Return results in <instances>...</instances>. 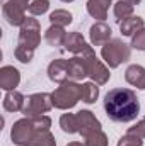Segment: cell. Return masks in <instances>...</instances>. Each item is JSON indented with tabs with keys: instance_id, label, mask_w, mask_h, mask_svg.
Wrapping results in <instances>:
<instances>
[{
	"instance_id": "obj_1",
	"label": "cell",
	"mask_w": 145,
	"mask_h": 146,
	"mask_svg": "<svg viewBox=\"0 0 145 146\" xmlns=\"http://www.w3.org/2000/svg\"><path fill=\"white\" fill-rule=\"evenodd\" d=\"M104 110L114 122H132L140 112V102L130 88H113L104 95Z\"/></svg>"
},
{
	"instance_id": "obj_2",
	"label": "cell",
	"mask_w": 145,
	"mask_h": 146,
	"mask_svg": "<svg viewBox=\"0 0 145 146\" xmlns=\"http://www.w3.org/2000/svg\"><path fill=\"white\" fill-rule=\"evenodd\" d=\"M51 100H53L55 109H73L79 104V100H82V85H79L73 80H67L60 83V87L55 88V92H51Z\"/></svg>"
},
{
	"instance_id": "obj_3",
	"label": "cell",
	"mask_w": 145,
	"mask_h": 146,
	"mask_svg": "<svg viewBox=\"0 0 145 146\" xmlns=\"http://www.w3.org/2000/svg\"><path fill=\"white\" fill-rule=\"evenodd\" d=\"M101 56L109 68H118L121 63L128 61L132 56V48L121 39H111L101 48Z\"/></svg>"
},
{
	"instance_id": "obj_4",
	"label": "cell",
	"mask_w": 145,
	"mask_h": 146,
	"mask_svg": "<svg viewBox=\"0 0 145 146\" xmlns=\"http://www.w3.org/2000/svg\"><path fill=\"white\" fill-rule=\"evenodd\" d=\"M82 58H84V61H85V65H87V73H89V76L92 78V82L97 83V85H106L109 82L111 73H109L108 66L96 56V51L92 49V46H87V48L84 49Z\"/></svg>"
},
{
	"instance_id": "obj_5",
	"label": "cell",
	"mask_w": 145,
	"mask_h": 146,
	"mask_svg": "<svg viewBox=\"0 0 145 146\" xmlns=\"http://www.w3.org/2000/svg\"><path fill=\"white\" fill-rule=\"evenodd\" d=\"M53 107V100H51V94H33L26 99L24 109L21 110L24 114V117H36V115H43Z\"/></svg>"
},
{
	"instance_id": "obj_6",
	"label": "cell",
	"mask_w": 145,
	"mask_h": 146,
	"mask_svg": "<svg viewBox=\"0 0 145 146\" xmlns=\"http://www.w3.org/2000/svg\"><path fill=\"white\" fill-rule=\"evenodd\" d=\"M38 133L34 131V126L29 117H22L14 122L10 129V139L17 146H29V143L34 139Z\"/></svg>"
},
{
	"instance_id": "obj_7",
	"label": "cell",
	"mask_w": 145,
	"mask_h": 146,
	"mask_svg": "<svg viewBox=\"0 0 145 146\" xmlns=\"http://www.w3.org/2000/svg\"><path fill=\"white\" fill-rule=\"evenodd\" d=\"M41 42V26L34 17H28L19 31V44L36 49Z\"/></svg>"
},
{
	"instance_id": "obj_8",
	"label": "cell",
	"mask_w": 145,
	"mask_h": 146,
	"mask_svg": "<svg viewBox=\"0 0 145 146\" xmlns=\"http://www.w3.org/2000/svg\"><path fill=\"white\" fill-rule=\"evenodd\" d=\"M77 126H79V134L87 138L89 134L101 131V121L91 112V110H79L77 114Z\"/></svg>"
},
{
	"instance_id": "obj_9",
	"label": "cell",
	"mask_w": 145,
	"mask_h": 146,
	"mask_svg": "<svg viewBox=\"0 0 145 146\" xmlns=\"http://www.w3.org/2000/svg\"><path fill=\"white\" fill-rule=\"evenodd\" d=\"M26 9H22L21 5L10 2V0H2V14H3V19L10 24V26H22L24 21L28 19L26 14H24Z\"/></svg>"
},
{
	"instance_id": "obj_10",
	"label": "cell",
	"mask_w": 145,
	"mask_h": 146,
	"mask_svg": "<svg viewBox=\"0 0 145 146\" xmlns=\"http://www.w3.org/2000/svg\"><path fill=\"white\" fill-rule=\"evenodd\" d=\"M113 31L106 22H96L89 29V39L92 46H104L106 42L111 41Z\"/></svg>"
},
{
	"instance_id": "obj_11",
	"label": "cell",
	"mask_w": 145,
	"mask_h": 146,
	"mask_svg": "<svg viewBox=\"0 0 145 146\" xmlns=\"http://www.w3.org/2000/svg\"><path fill=\"white\" fill-rule=\"evenodd\" d=\"M19 83H21V73L17 68L10 65L0 68V88H3L5 92H10V90H15Z\"/></svg>"
},
{
	"instance_id": "obj_12",
	"label": "cell",
	"mask_w": 145,
	"mask_h": 146,
	"mask_svg": "<svg viewBox=\"0 0 145 146\" xmlns=\"http://www.w3.org/2000/svg\"><path fill=\"white\" fill-rule=\"evenodd\" d=\"M67 65H68V60H63V58L53 60V61L48 65V78H50L51 82H55V83H63V82H67V78H68Z\"/></svg>"
},
{
	"instance_id": "obj_13",
	"label": "cell",
	"mask_w": 145,
	"mask_h": 146,
	"mask_svg": "<svg viewBox=\"0 0 145 146\" xmlns=\"http://www.w3.org/2000/svg\"><path fill=\"white\" fill-rule=\"evenodd\" d=\"M67 72H68V80H73V82H80L85 76H89L87 65H85V61H84L82 56H73V58L68 60Z\"/></svg>"
},
{
	"instance_id": "obj_14",
	"label": "cell",
	"mask_w": 145,
	"mask_h": 146,
	"mask_svg": "<svg viewBox=\"0 0 145 146\" xmlns=\"http://www.w3.org/2000/svg\"><path fill=\"white\" fill-rule=\"evenodd\" d=\"M125 80L132 87H137L138 90H145V68L140 65H130L125 72Z\"/></svg>"
},
{
	"instance_id": "obj_15",
	"label": "cell",
	"mask_w": 145,
	"mask_h": 146,
	"mask_svg": "<svg viewBox=\"0 0 145 146\" xmlns=\"http://www.w3.org/2000/svg\"><path fill=\"white\" fill-rule=\"evenodd\" d=\"M109 5H111V0H87V12L92 19L104 22V19H108Z\"/></svg>"
},
{
	"instance_id": "obj_16",
	"label": "cell",
	"mask_w": 145,
	"mask_h": 146,
	"mask_svg": "<svg viewBox=\"0 0 145 146\" xmlns=\"http://www.w3.org/2000/svg\"><path fill=\"white\" fill-rule=\"evenodd\" d=\"M87 46H89V44L85 42V39H84V36H82L80 33H77V31L67 33L65 42H63V48H65L67 51H70L73 54H80V53H84V49H85Z\"/></svg>"
},
{
	"instance_id": "obj_17",
	"label": "cell",
	"mask_w": 145,
	"mask_h": 146,
	"mask_svg": "<svg viewBox=\"0 0 145 146\" xmlns=\"http://www.w3.org/2000/svg\"><path fill=\"white\" fill-rule=\"evenodd\" d=\"M24 104H26V97L17 90H10L3 97V109L7 112H19L24 109Z\"/></svg>"
},
{
	"instance_id": "obj_18",
	"label": "cell",
	"mask_w": 145,
	"mask_h": 146,
	"mask_svg": "<svg viewBox=\"0 0 145 146\" xmlns=\"http://www.w3.org/2000/svg\"><path fill=\"white\" fill-rule=\"evenodd\" d=\"M144 19L142 17H138V15H132V17H128V19H125V21H121L119 22V31H121V34L123 36H135L140 29H144Z\"/></svg>"
},
{
	"instance_id": "obj_19",
	"label": "cell",
	"mask_w": 145,
	"mask_h": 146,
	"mask_svg": "<svg viewBox=\"0 0 145 146\" xmlns=\"http://www.w3.org/2000/svg\"><path fill=\"white\" fill-rule=\"evenodd\" d=\"M65 37H67V33L60 26H50L44 33V39L50 46H63Z\"/></svg>"
},
{
	"instance_id": "obj_20",
	"label": "cell",
	"mask_w": 145,
	"mask_h": 146,
	"mask_svg": "<svg viewBox=\"0 0 145 146\" xmlns=\"http://www.w3.org/2000/svg\"><path fill=\"white\" fill-rule=\"evenodd\" d=\"M48 19H50L51 26H60V27H65V26L72 24V21H73L72 14H70L68 10H63V9H56V10H53V12L50 14Z\"/></svg>"
},
{
	"instance_id": "obj_21",
	"label": "cell",
	"mask_w": 145,
	"mask_h": 146,
	"mask_svg": "<svg viewBox=\"0 0 145 146\" xmlns=\"http://www.w3.org/2000/svg\"><path fill=\"white\" fill-rule=\"evenodd\" d=\"M113 12H114L116 21H118V22H121V21H125V19H128V17H132V15H133V5H132V3H128L126 0H119V2H116V3H114Z\"/></svg>"
},
{
	"instance_id": "obj_22",
	"label": "cell",
	"mask_w": 145,
	"mask_h": 146,
	"mask_svg": "<svg viewBox=\"0 0 145 146\" xmlns=\"http://www.w3.org/2000/svg\"><path fill=\"white\" fill-rule=\"evenodd\" d=\"M99 97V87L94 82H85L82 85V102L85 104H94Z\"/></svg>"
},
{
	"instance_id": "obj_23",
	"label": "cell",
	"mask_w": 145,
	"mask_h": 146,
	"mask_svg": "<svg viewBox=\"0 0 145 146\" xmlns=\"http://www.w3.org/2000/svg\"><path fill=\"white\" fill-rule=\"evenodd\" d=\"M60 127H62V131L67 133V134H75V133H79L77 115H75V114H70V112L63 114V115L60 117Z\"/></svg>"
},
{
	"instance_id": "obj_24",
	"label": "cell",
	"mask_w": 145,
	"mask_h": 146,
	"mask_svg": "<svg viewBox=\"0 0 145 146\" xmlns=\"http://www.w3.org/2000/svg\"><path fill=\"white\" fill-rule=\"evenodd\" d=\"M14 56H15L17 61L28 65V63L33 61L34 49H33V48H28V46H22V44H17V48H15V51H14Z\"/></svg>"
},
{
	"instance_id": "obj_25",
	"label": "cell",
	"mask_w": 145,
	"mask_h": 146,
	"mask_svg": "<svg viewBox=\"0 0 145 146\" xmlns=\"http://www.w3.org/2000/svg\"><path fill=\"white\" fill-rule=\"evenodd\" d=\"M33 126H34V131L36 133H48L50 127H51V119L48 115H36V117H29Z\"/></svg>"
},
{
	"instance_id": "obj_26",
	"label": "cell",
	"mask_w": 145,
	"mask_h": 146,
	"mask_svg": "<svg viewBox=\"0 0 145 146\" xmlns=\"http://www.w3.org/2000/svg\"><path fill=\"white\" fill-rule=\"evenodd\" d=\"M29 146H56V141L50 131L48 133H38L34 139L29 143Z\"/></svg>"
},
{
	"instance_id": "obj_27",
	"label": "cell",
	"mask_w": 145,
	"mask_h": 146,
	"mask_svg": "<svg viewBox=\"0 0 145 146\" xmlns=\"http://www.w3.org/2000/svg\"><path fill=\"white\" fill-rule=\"evenodd\" d=\"M85 146H108V136L103 131H96L85 138Z\"/></svg>"
},
{
	"instance_id": "obj_28",
	"label": "cell",
	"mask_w": 145,
	"mask_h": 146,
	"mask_svg": "<svg viewBox=\"0 0 145 146\" xmlns=\"http://www.w3.org/2000/svg\"><path fill=\"white\" fill-rule=\"evenodd\" d=\"M48 9H50V0H34V2L29 5L28 10H29V14H31L33 17H36V15L46 14Z\"/></svg>"
},
{
	"instance_id": "obj_29",
	"label": "cell",
	"mask_w": 145,
	"mask_h": 146,
	"mask_svg": "<svg viewBox=\"0 0 145 146\" xmlns=\"http://www.w3.org/2000/svg\"><path fill=\"white\" fill-rule=\"evenodd\" d=\"M133 49H138V51H145V27L140 29L135 36H132V44H130Z\"/></svg>"
},
{
	"instance_id": "obj_30",
	"label": "cell",
	"mask_w": 145,
	"mask_h": 146,
	"mask_svg": "<svg viewBox=\"0 0 145 146\" xmlns=\"http://www.w3.org/2000/svg\"><path fill=\"white\" fill-rule=\"evenodd\" d=\"M126 134H132V136H137L140 139H145V119L138 121L137 124H133L132 127H128Z\"/></svg>"
},
{
	"instance_id": "obj_31",
	"label": "cell",
	"mask_w": 145,
	"mask_h": 146,
	"mask_svg": "<svg viewBox=\"0 0 145 146\" xmlns=\"http://www.w3.org/2000/svg\"><path fill=\"white\" fill-rule=\"evenodd\" d=\"M116 146H144V139L132 136V134H125L123 138H119Z\"/></svg>"
},
{
	"instance_id": "obj_32",
	"label": "cell",
	"mask_w": 145,
	"mask_h": 146,
	"mask_svg": "<svg viewBox=\"0 0 145 146\" xmlns=\"http://www.w3.org/2000/svg\"><path fill=\"white\" fill-rule=\"evenodd\" d=\"M10 2H14V3H17V5H21L22 9H29V0H10Z\"/></svg>"
},
{
	"instance_id": "obj_33",
	"label": "cell",
	"mask_w": 145,
	"mask_h": 146,
	"mask_svg": "<svg viewBox=\"0 0 145 146\" xmlns=\"http://www.w3.org/2000/svg\"><path fill=\"white\" fill-rule=\"evenodd\" d=\"M126 2H128V3H132V5L135 7V5H138V3H140L142 0H126Z\"/></svg>"
},
{
	"instance_id": "obj_34",
	"label": "cell",
	"mask_w": 145,
	"mask_h": 146,
	"mask_svg": "<svg viewBox=\"0 0 145 146\" xmlns=\"http://www.w3.org/2000/svg\"><path fill=\"white\" fill-rule=\"evenodd\" d=\"M67 146H85V145H82V143H79V141H72V143H68Z\"/></svg>"
},
{
	"instance_id": "obj_35",
	"label": "cell",
	"mask_w": 145,
	"mask_h": 146,
	"mask_svg": "<svg viewBox=\"0 0 145 146\" xmlns=\"http://www.w3.org/2000/svg\"><path fill=\"white\" fill-rule=\"evenodd\" d=\"M62 2H65V3H70V2H73V0H62Z\"/></svg>"
}]
</instances>
